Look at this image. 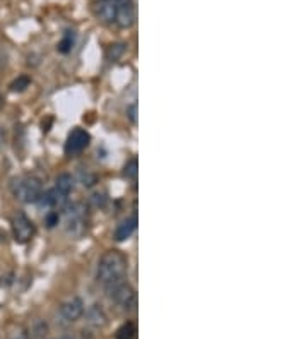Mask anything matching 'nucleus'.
<instances>
[{"label":"nucleus","mask_w":308,"mask_h":339,"mask_svg":"<svg viewBox=\"0 0 308 339\" xmlns=\"http://www.w3.org/2000/svg\"><path fill=\"white\" fill-rule=\"evenodd\" d=\"M137 170H139L137 159L132 158V159H130V161H127V164L124 166V177L127 178V180H135V178H137Z\"/></svg>","instance_id":"obj_15"},{"label":"nucleus","mask_w":308,"mask_h":339,"mask_svg":"<svg viewBox=\"0 0 308 339\" xmlns=\"http://www.w3.org/2000/svg\"><path fill=\"white\" fill-rule=\"evenodd\" d=\"M127 269H129L127 257L118 250H108L100 259V262H98L96 279L105 288H108V286H113L116 282L124 281Z\"/></svg>","instance_id":"obj_1"},{"label":"nucleus","mask_w":308,"mask_h":339,"mask_svg":"<svg viewBox=\"0 0 308 339\" xmlns=\"http://www.w3.org/2000/svg\"><path fill=\"white\" fill-rule=\"evenodd\" d=\"M65 224L72 237H81L86 230V207L81 202L65 207Z\"/></svg>","instance_id":"obj_4"},{"label":"nucleus","mask_w":308,"mask_h":339,"mask_svg":"<svg viewBox=\"0 0 308 339\" xmlns=\"http://www.w3.org/2000/svg\"><path fill=\"white\" fill-rule=\"evenodd\" d=\"M55 190H58L60 194L65 197L71 195V192L74 190L72 175H69V173H60V175L57 177V180H55Z\"/></svg>","instance_id":"obj_13"},{"label":"nucleus","mask_w":308,"mask_h":339,"mask_svg":"<svg viewBox=\"0 0 308 339\" xmlns=\"http://www.w3.org/2000/svg\"><path fill=\"white\" fill-rule=\"evenodd\" d=\"M86 319H87V324L96 329H101L105 327L106 324H108V315L105 314V310H103L101 305H91L89 308H87L86 312Z\"/></svg>","instance_id":"obj_10"},{"label":"nucleus","mask_w":308,"mask_h":339,"mask_svg":"<svg viewBox=\"0 0 308 339\" xmlns=\"http://www.w3.org/2000/svg\"><path fill=\"white\" fill-rule=\"evenodd\" d=\"M65 202H67V197L62 195L58 190H55V188H51V190L41 192V195H40V199L36 201V204H38L41 209H53V207L64 206Z\"/></svg>","instance_id":"obj_9"},{"label":"nucleus","mask_w":308,"mask_h":339,"mask_svg":"<svg viewBox=\"0 0 308 339\" xmlns=\"http://www.w3.org/2000/svg\"><path fill=\"white\" fill-rule=\"evenodd\" d=\"M79 177H81V182L84 187H93L96 183V175H93V173L89 172V170H81V173H79Z\"/></svg>","instance_id":"obj_18"},{"label":"nucleus","mask_w":308,"mask_h":339,"mask_svg":"<svg viewBox=\"0 0 308 339\" xmlns=\"http://www.w3.org/2000/svg\"><path fill=\"white\" fill-rule=\"evenodd\" d=\"M11 192L19 202L33 204V202L40 199L41 192H43V183L35 175H22L12 180Z\"/></svg>","instance_id":"obj_2"},{"label":"nucleus","mask_w":308,"mask_h":339,"mask_svg":"<svg viewBox=\"0 0 308 339\" xmlns=\"http://www.w3.org/2000/svg\"><path fill=\"white\" fill-rule=\"evenodd\" d=\"M95 12L103 22H108L110 24V22H115L116 19V4L108 2V0H101V2L96 4Z\"/></svg>","instance_id":"obj_11"},{"label":"nucleus","mask_w":308,"mask_h":339,"mask_svg":"<svg viewBox=\"0 0 308 339\" xmlns=\"http://www.w3.org/2000/svg\"><path fill=\"white\" fill-rule=\"evenodd\" d=\"M84 314V301L79 296H72L71 300L64 301L60 307V315L67 320V322H76L82 317Z\"/></svg>","instance_id":"obj_8"},{"label":"nucleus","mask_w":308,"mask_h":339,"mask_svg":"<svg viewBox=\"0 0 308 339\" xmlns=\"http://www.w3.org/2000/svg\"><path fill=\"white\" fill-rule=\"evenodd\" d=\"M127 117L132 124H137V103H132V105L127 106Z\"/></svg>","instance_id":"obj_22"},{"label":"nucleus","mask_w":308,"mask_h":339,"mask_svg":"<svg viewBox=\"0 0 308 339\" xmlns=\"http://www.w3.org/2000/svg\"><path fill=\"white\" fill-rule=\"evenodd\" d=\"M124 46H125V45H113V46H111L110 51H108V56H110V59H111V60H116V59H118V56L122 55V53H124V50H125Z\"/></svg>","instance_id":"obj_21"},{"label":"nucleus","mask_w":308,"mask_h":339,"mask_svg":"<svg viewBox=\"0 0 308 339\" xmlns=\"http://www.w3.org/2000/svg\"><path fill=\"white\" fill-rule=\"evenodd\" d=\"M108 2H115V4H116V2H118V0H108Z\"/></svg>","instance_id":"obj_25"},{"label":"nucleus","mask_w":308,"mask_h":339,"mask_svg":"<svg viewBox=\"0 0 308 339\" xmlns=\"http://www.w3.org/2000/svg\"><path fill=\"white\" fill-rule=\"evenodd\" d=\"M135 336H137V327H135L132 322H127L116 331L115 337L116 339H135Z\"/></svg>","instance_id":"obj_14"},{"label":"nucleus","mask_w":308,"mask_h":339,"mask_svg":"<svg viewBox=\"0 0 308 339\" xmlns=\"http://www.w3.org/2000/svg\"><path fill=\"white\" fill-rule=\"evenodd\" d=\"M29 84H31V79L27 77V75H19V77H17L16 81L11 84V91L21 93V91H24V89L29 86Z\"/></svg>","instance_id":"obj_16"},{"label":"nucleus","mask_w":308,"mask_h":339,"mask_svg":"<svg viewBox=\"0 0 308 339\" xmlns=\"http://www.w3.org/2000/svg\"><path fill=\"white\" fill-rule=\"evenodd\" d=\"M135 226H137V218H135V216L124 219L115 230V240L116 242H125V240H129L135 232Z\"/></svg>","instance_id":"obj_12"},{"label":"nucleus","mask_w":308,"mask_h":339,"mask_svg":"<svg viewBox=\"0 0 308 339\" xmlns=\"http://www.w3.org/2000/svg\"><path fill=\"white\" fill-rule=\"evenodd\" d=\"M135 17H137V12H135V4L134 0H118L116 2V19L115 22L124 30H129L135 24Z\"/></svg>","instance_id":"obj_7"},{"label":"nucleus","mask_w":308,"mask_h":339,"mask_svg":"<svg viewBox=\"0 0 308 339\" xmlns=\"http://www.w3.org/2000/svg\"><path fill=\"white\" fill-rule=\"evenodd\" d=\"M89 140H91V135L84 129H81V127H76V129H72V132L69 134L67 140H65V154H67V156H76V154L82 153V151L89 146Z\"/></svg>","instance_id":"obj_6"},{"label":"nucleus","mask_w":308,"mask_h":339,"mask_svg":"<svg viewBox=\"0 0 308 339\" xmlns=\"http://www.w3.org/2000/svg\"><path fill=\"white\" fill-rule=\"evenodd\" d=\"M74 46V36L69 33V35H65V38L58 43V51L60 53H69V51L72 50Z\"/></svg>","instance_id":"obj_17"},{"label":"nucleus","mask_w":308,"mask_h":339,"mask_svg":"<svg viewBox=\"0 0 308 339\" xmlns=\"http://www.w3.org/2000/svg\"><path fill=\"white\" fill-rule=\"evenodd\" d=\"M35 223L24 213H17L12 219V233L17 243H27L35 237Z\"/></svg>","instance_id":"obj_5"},{"label":"nucleus","mask_w":308,"mask_h":339,"mask_svg":"<svg viewBox=\"0 0 308 339\" xmlns=\"http://www.w3.org/2000/svg\"><path fill=\"white\" fill-rule=\"evenodd\" d=\"M58 219H60V216H58L57 211H50V213L45 216V223H46L48 228H53V226H57Z\"/></svg>","instance_id":"obj_20"},{"label":"nucleus","mask_w":308,"mask_h":339,"mask_svg":"<svg viewBox=\"0 0 308 339\" xmlns=\"http://www.w3.org/2000/svg\"><path fill=\"white\" fill-rule=\"evenodd\" d=\"M4 137H6V134H4V130L0 129V143H4Z\"/></svg>","instance_id":"obj_24"},{"label":"nucleus","mask_w":308,"mask_h":339,"mask_svg":"<svg viewBox=\"0 0 308 339\" xmlns=\"http://www.w3.org/2000/svg\"><path fill=\"white\" fill-rule=\"evenodd\" d=\"M105 290L106 293H108L110 300L113 301L115 305H118L122 310H125V312H132V310H135V307H137V293H135V290L129 282L120 281Z\"/></svg>","instance_id":"obj_3"},{"label":"nucleus","mask_w":308,"mask_h":339,"mask_svg":"<svg viewBox=\"0 0 308 339\" xmlns=\"http://www.w3.org/2000/svg\"><path fill=\"white\" fill-rule=\"evenodd\" d=\"M62 339H79L77 336H74V334H69V336H64Z\"/></svg>","instance_id":"obj_23"},{"label":"nucleus","mask_w":308,"mask_h":339,"mask_svg":"<svg viewBox=\"0 0 308 339\" xmlns=\"http://www.w3.org/2000/svg\"><path fill=\"white\" fill-rule=\"evenodd\" d=\"M106 195L103 194V192H95L93 194V197H91V202H93V206L95 207H100V209H103V207L106 206Z\"/></svg>","instance_id":"obj_19"}]
</instances>
